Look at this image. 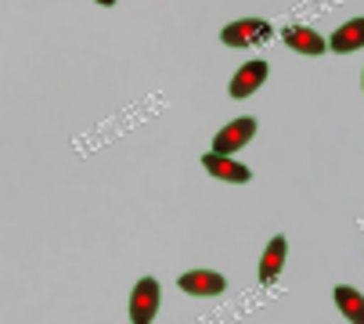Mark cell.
I'll return each instance as SVG.
<instances>
[{
    "instance_id": "52a82bcc",
    "label": "cell",
    "mask_w": 364,
    "mask_h": 324,
    "mask_svg": "<svg viewBox=\"0 0 364 324\" xmlns=\"http://www.w3.org/2000/svg\"><path fill=\"white\" fill-rule=\"evenodd\" d=\"M282 40H285L292 50H299V54H325V47H328V40H325L318 29H310V26H289V29L282 33Z\"/></svg>"
},
{
    "instance_id": "7a4b0ae2",
    "label": "cell",
    "mask_w": 364,
    "mask_h": 324,
    "mask_svg": "<svg viewBox=\"0 0 364 324\" xmlns=\"http://www.w3.org/2000/svg\"><path fill=\"white\" fill-rule=\"evenodd\" d=\"M159 299H163V288L155 278H141L130 292V320L134 324H148L155 313H159Z\"/></svg>"
},
{
    "instance_id": "277c9868",
    "label": "cell",
    "mask_w": 364,
    "mask_h": 324,
    "mask_svg": "<svg viewBox=\"0 0 364 324\" xmlns=\"http://www.w3.org/2000/svg\"><path fill=\"white\" fill-rule=\"evenodd\" d=\"M252 137H256V119H252V116H242V119L228 123V126L217 134L213 151H220V155H235V151H238V148H245Z\"/></svg>"
},
{
    "instance_id": "5b68a950",
    "label": "cell",
    "mask_w": 364,
    "mask_h": 324,
    "mask_svg": "<svg viewBox=\"0 0 364 324\" xmlns=\"http://www.w3.org/2000/svg\"><path fill=\"white\" fill-rule=\"evenodd\" d=\"M181 292H188V296H220L224 288H228V281H224V274H217V270H188V274H181Z\"/></svg>"
},
{
    "instance_id": "30bf717a",
    "label": "cell",
    "mask_w": 364,
    "mask_h": 324,
    "mask_svg": "<svg viewBox=\"0 0 364 324\" xmlns=\"http://www.w3.org/2000/svg\"><path fill=\"white\" fill-rule=\"evenodd\" d=\"M332 296H336V306H339V313H343L346 320H353V324H364V296H360L357 288H350V285H339Z\"/></svg>"
},
{
    "instance_id": "8992f818",
    "label": "cell",
    "mask_w": 364,
    "mask_h": 324,
    "mask_svg": "<svg viewBox=\"0 0 364 324\" xmlns=\"http://www.w3.org/2000/svg\"><path fill=\"white\" fill-rule=\"evenodd\" d=\"M264 80H267V62H259V58H252V62H245L238 72H235V80H231V97H252L259 87H264Z\"/></svg>"
},
{
    "instance_id": "3957f363",
    "label": "cell",
    "mask_w": 364,
    "mask_h": 324,
    "mask_svg": "<svg viewBox=\"0 0 364 324\" xmlns=\"http://www.w3.org/2000/svg\"><path fill=\"white\" fill-rule=\"evenodd\" d=\"M202 166L210 177L224 180V184H249L252 180V170L242 166V162H235L231 155H220V151H210V155H202Z\"/></svg>"
},
{
    "instance_id": "8fae6325",
    "label": "cell",
    "mask_w": 364,
    "mask_h": 324,
    "mask_svg": "<svg viewBox=\"0 0 364 324\" xmlns=\"http://www.w3.org/2000/svg\"><path fill=\"white\" fill-rule=\"evenodd\" d=\"M97 4H105V8H112V4H116V0H97Z\"/></svg>"
},
{
    "instance_id": "ba28073f",
    "label": "cell",
    "mask_w": 364,
    "mask_h": 324,
    "mask_svg": "<svg viewBox=\"0 0 364 324\" xmlns=\"http://www.w3.org/2000/svg\"><path fill=\"white\" fill-rule=\"evenodd\" d=\"M285 252H289L285 238H282V234H274V238L267 242V249H264V259H259V281H264V285H271V281L282 274V266H285Z\"/></svg>"
},
{
    "instance_id": "9c48e42d",
    "label": "cell",
    "mask_w": 364,
    "mask_h": 324,
    "mask_svg": "<svg viewBox=\"0 0 364 324\" xmlns=\"http://www.w3.org/2000/svg\"><path fill=\"white\" fill-rule=\"evenodd\" d=\"M328 47H332L336 54H350V50H360V47H364V18L343 22V26H339V29L332 33Z\"/></svg>"
},
{
    "instance_id": "6da1fadb",
    "label": "cell",
    "mask_w": 364,
    "mask_h": 324,
    "mask_svg": "<svg viewBox=\"0 0 364 324\" xmlns=\"http://www.w3.org/2000/svg\"><path fill=\"white\" fill-rule=\"evenodd\" d=\"M271 33H274V29H271L267 18H238V22L224 26L220 40H224L228 47H252V43H267Z\"/></svg>"
}]
</instances>
